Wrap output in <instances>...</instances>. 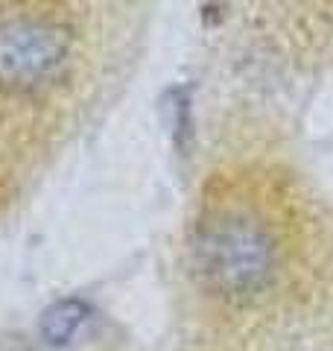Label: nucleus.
Returning <instances> with one entry per match:
<instances>
[{"mask_svg": "<svg viewBox=\"0 0 333 351\" xmlns=\"http://www.w3.org/2000/svg\"><path fill=\"white\" fill-rule=\"evenodd\" d=\"M193 267L202 287L231 302L254 299L275 276V240L246 214H217L199 223Z\"/></svg>", "mask_w": 333, "mask_h": 351, "instance_id": "nucleus-1", "label": "nucleus"}, {"mask_svg": "<svg viewBox=\"0 0 333 351\" xmlns=\"http://www.w3.org/2000/svg\"><path fill=\"white\" fill-rule=\"evenodd\" d=\"M68 62V32L50 21L15 18L0 24V91L29 94L50 85Z\"/></svg>", "mask_w": 333, "mask_h": 351, "instance_id": "nucleus-2", "label": "nucleus"}, {"mask_svg": "<svg viewBox=\"0 0 333 351\" xmlns=\"http://www.w3.org/2000/svg\"><path fill=\"white\" fill-rule=\"evenodd\" d=\"M85 304L76 302V299H64V302H56L50 304L41 316V337L47 339L50 346H64L79 334V328L85 322Z\"/></svg>", "mask_w": 333, "mask_h": 351, "instance_id": "nucleus-3", "label": "nucleus"}]
</instances>
